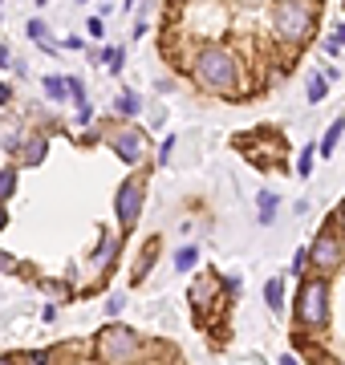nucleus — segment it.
I'll use <instances>...</instances> for the list:
<instances>
[{"label":"nucleus","instance_id":"obj_31","mask_svg":"<svg viewBox=\"0 0 345 365\" xmlns=\"http://www.w3.org/2000/svg\"><path fill=\"white\" fill-rule=\"evenodd\" d=\"M9 102H13V90H9V86L0 81V106H9Z\"/></svg>","mask_w":345,"mask_h":365},{"label":"nucleus","instance_id":"obj_35","mask_svg":"<svg viewBox=\"0 0 345 365\" xmlns=\"http://www.w3.org/2000/svg\"><path fill=\"white\" fill-rule=\"evenodd\" d=\"M37 4H45V0H37Z\"/></svg>","mask_w":345,"mask_h":365},{"label":"nucleus","instance_id":"obj_1","mask_svg":"<svg viewBox=\"0 0 345 365\" xmlns=\"http://www.w3.org/2000/svg\"><path fill=\"white\" fill-rule=\"evenodd\" d=\"M191 78L200 86L203 93H215V98H236L240 93V78H244V66L240 57L227 45H200L195 57H191Z\"/></svg>","mask_w":345,"mask_h":365},{"label":"nucleus","instance_id":"obj_19","mask_svg":"<svg viewBox=\"0 0 345 365\" xmlns=\"http://www.w3.org/2000/svg\"><path fill=\"white\" fill-rule=\"evenodd\" d=\"M305 93H309V102H313V106H321L325 98H329V81L317 73V78H309V90Z\"/></svg>","mask_w":345,"mask_h":365},{"label":"nucleus","instance_id":"obj_6","mask_svg":"<svg viewBox=\"0 0 345 365\" xmlns=\"http://www.w3.org/2000/svg\"><path fill=\"white\" fill-rule=\"evenodd\" d=\"M143 195H146V182L138 179V175H130V179L118 187V195H114V215H118V223H122V232H126V235H130L134 223H138Z\"/></svg>","mask_w":345,"mask_h":365},{"label":"nucleus","instance_id":"obj_27","mask_svg":"<svg viewBox=\"0 0 345 365\" xmlns=\"http://www.w3.org/2000/svg\"><path fill=\"white\" fill-rule=\"evenodd\" d=\"M90 122H93V110L86 102H78V126H90Z\"/></svg>","mask_w":345,"mask_h":365},{"label":"nucleus","instance_id":"obj_12","mask_svg":"<svg viewBox=\"0 0 345 365\" xmlns=\"http://www.w3.org/2000/svg\"><path fill=\"white\" fill-rule=\"evenodd\" d=\"M341 134H345V118H333V126L325 130V138H321V146H317V155L329 158L333 150H337V143H341Z\"/></svg>","mask_w":345,"mask_h":365},{"label":"nucleus","instance_id":"obj_32","mask_svg":"<svg viewBox=\"0 0 345 365\" xmlns=\"http://www.w3.org/2000/svg\"><path fill=\"white\" fill-rule=\"evenodd\" d=\"M333 41H337V45H345V25H337V29H333Z\"/></svg>","mask_w":345,"mask_h":365},{"label":"nucleus","instance_id":"obj_20","mask_svg":"<svg viewBox=\"0 0 345 365\" xmlns=\"http://www.w3.org/2000/svg\"><path fill=\"white\" fill-rule=\"evenodd\" d=\"M313 163H317V146H305V150H301V158H297V175H301V179H309V175H313Z\"/></svg>","mask_w":345,"mask_h":365},{"label":"nucleus","instance_id":"obj_23","mask_svg":"<svg viewBox=\"0 0 345 365\" xmlns=\"http://www.w3.org/2000/svg\"><path fill=\"white\" fill-rule=\"evenodd\" d=\"M66 86H69V98H73V102H86V86H81V78H66Z\"/></svg>","mask_w":345,"mask_h":365},{"label":"nucleus","instance_id":"obj_18","mask_svg":"<svg viewBox=\"0 0 345 365\" xmlns=\"http://www.w3.org/2000/svg\"><path fill=\"white\" fill-rule=\"evenodd\" d=\"M16 191V167H0V203H9Z\"/></svg>","mask_w":345,"mask_h":365},{"label":"nucleus","instance_id":"obj_14","mask_svg":"<svg viewBox=\"0 0 345 365\" xmlns=\"http://www.w3.org/2000/svg\"><path fill=\"white\" fill-rule=\"evenodd\" d=\"M25 37L37 41L45 53H57V45H49V29H45V21H29V25H25Z\"/></svg>","mask_w":345,"mask_h":365},{"label":"nucleus","instance_id":"obj_21","mask_svg":"<svg viewBox=\"0 0 345 365\" xmlns=\"http://www.w3.org/2000/svg\"><path fill=\"white\" fill-rule=\"evenodd\" d=\"M102 61L110 66V73H122V61H126V53H122V49H106V53H102Z\"/></svg>","mask_w":345,"mask_h":365},{"label":"nucleus","instance_id":"obj_10","mask_svg":"<svg viewBox=\"0 0 345 365\" xmlns=\"http://www.w3.org/2000/svg\"><path fill=\"white\" fill-rule=\"evenodd\" d=\"M45 155H49V138H45V134H33V138L21 146V158H25V167H41V163H45Z\"/></svg>","mask_w":345,"mask_h":365},{"label":"nucleus","instance_id":"obj_2","mask_svg":"<svg viewBox=\"0 0 345 365\" xmlns=\"http://www.w3.org/2000/svg\"><path fill=\"white\" fill-rule=\"evenodd\" d=\"M292 321L301 333H325V325H329V276H301V288L292 300Z\"/></svg>","mask_w":345,"mask_h":365},{"label":"nucleus","instance_id":"obj_16","mask_svg":"<svg viewBox=\"0 0 345 365\" xmlns=\"http://www.w3.org/2000/svg\"><path fill=\"white\" fill-rule=\"evenodd\" d=\"M195 264H200V248H195V244H187V248L175 252V268H179V272H191Z\"/></svg>","mask_w":345,"mask_h":365},{"label":"nucleus","instance_id":"obj_5","mask_svg":"<svg viewBox=\"0 0 345 365\" xmlns=\"http://www.w3.org/2000/svg\"><path fill=\"white\" fill-rule=\"evenodd\" d=\"M309 264L317 268L321 276H337L341 272V264H345V248H341V235H333V232H321L313 244H309Z\"/></svg>","mask_w":345,"mask_h":365},{"label":"nucleus","instance_id":"obj_36","mask_svg":"<svg viewBox=\"0 0 345 365\" xmlns=\"http://www.w3.org/2000/svg\"><path fill=\"white\" fill-rule=\"evenodd\" d=\"M126 4H134V0H126Z\"/></svg>","mask_w":345,"mask_h":365},{"label":"nucleus","instance_id":"obj_26","mask_svg":"<svg viewBox=\"0 0 345 365\" xmlns=\"http://www.w3.org/2000/svg\"><path fill=\"white\" fill-rule=\"evenodd\" d=\"M0 272H21V260H13V256L0 252Z\"/></svg>","mask_w":345,"mask_h":365},{"label":"nucleus","instance_id":"obj_24","mask_svg":"<svg viewBox=\"0 0 345 365\" xmlns=\"http://www.w3.org/2000/svg\"><path fill=\"white\" fill-rule=\"evenodd\" d=\"M86 33H90L93 41L102 37V33H106V25H102V16H90V25H86Z\"/></svg>","mask_w":345,"mask_h":365},{"label":"nucleus","instance_id":"obj_17","mask_svg":"<svg viewBox=\"0 0 345 365\" xmlns=\"http://www.w3.org/2000/svg\"><path fill=\"white\" fill-rule=\"evenodd\" d=\"M277 203H280V199L272 195V191H260V195H256V207H260V223H272V215H277Z\"/></svg>","mask_w":345,"mask_h":365},{"label":"nucleus","instance_id":"obj_34","mask_svg":"<svg viewBox=\"0 0 345 365\" xmlns=\"http://www.w3.org/2000/svg\"><path fill=\"white\" fill-rule=\"evenodd\" d=\"M4 223H9V215H4V203H0V232H4Z\"/></svg>","mask_w":345,"mask_h":365},{"label":"nucleus","instance_id":"obj_11","mask_svg":"<svg viewBox=\"0 0 345 365\" xmlns=\"http://www.w3.org/2000/svg\"><path fill=\"white\" fill-rule=\"evenodd\" d=\"M264 304L272 313H284V276H272L264 284Z\"/></svg>","mask_w":345,"mask_h":365},{"label":"nucleus","instance_id":"obj_15","mask_svg":"<svg viewBox=\"0 0 345 365\" xmlns=\"http://www.w3.org/2000/svg\"><path fill=\"white\" fill-rule=\"evenodd\" d=\"M41 86H45V98H49V102H69V86H66V78H45Z\"/></svg>","mask_w":345,"mask_h":365},{"label":"nucleus","instance_id":"obj_13","mask_svg":"<svg viewBox=\"0 0 345 365\" xmlns=\"http://www.w3.org/2000/svg\"><path fill=\"white\" fill-rule=\"evenodd\" d=\"M114 114H118V118H138V114H143V102H138V93H134V90H122V93H118V102H114Z\"/></svg>","mask_w":345,"mask_h":365},{"label":"nucleus","instance_id":"obj_28","mask_svg":"<svg viewBox=\"0 0 345 365\" xmlns=\"http://www.w3.org/2000/svg\"><path fill=\"white\" fill-rule=\"evenodd\" d=\"M333 220H337V235L345 240V199L337 203V211H333Z\"/></svg>","mask_w":345,"mask_h":365},{"label":"nucleus","instance_id":"obj_33","mask_svg":"<svg viewBox=\"0 0 345 365\" xmlns=\"http://www.w3.org/2000/svg\"><path fill=\"white\" fill-rule=\"evenodd\" d=\"M0 66H9V49L4 45H0Z\"/></svg>","mask_w":345,"mask_h":365},{"label":"nucleus","instance_id":"obj_9","mask_svg":"<svg viewBox=\"0 0 345 365\" xmlns=\"http://www.w3.org/2000/svg\"><path fill=\"white\" fill-rule=\"evenodd\" d=\"M159 248H163L159 235H150V240L143 244V256H138V264H134V276H130L134 284H143V280H146V272H150V264H155V252H159Z\"/></svg>","mask_w":345,"mask_h":365},{"label":"nucleus","instance_id":"obj_29","mask_svg":"<svg viewBox=\"0 0 345 365\" xmlns=\"http://www.w3.org/2000/svg\"><path fill=\"white\" fill-rule=\"evenodd\" d=\"M106 313H110V317L122 313V297H110V300H106Z\"/></svg>","mask_w":345,"mask_h":365},{"label":"nucleus","instance_id":"obj_7","mask_svg":"<svg viewBox=\"0 0 345 365\" xmlns=\"http://www.w3.org/2000/svg\"><path fill=\"white\" fill-rule=\"evenodd\" d=\"M110 150L126 163V167H134V163H143V150H146V134L138 130V126H122V130H110L106 134Z\"/></svg>","mask_w":345,"mask_h":365},{"label":"nucleus","instance_id":"obj_8","mask_svg":"<svg viewBox=\"0 0 345 365\" xmlns=\"http://www.w3.org/2000/svg\"><path fill=\"white\" fill-rule=\"evenodd\" d=\"M215 284H220V276L207 272V276H200V280L191 284V292H187V297H191V313H195V325H203V321H207V304L215 300V297H212Z\"/></svg>","mask_w":345,"mask_h":365},{"label":"nucleus","instance_id":"obj_3","mask_svg":"<svg viewBox=\"0 0 345 365\" xmlns=\"http://www.w3.org/2000/svg\"><path fill=\"white\" fill-rule=\"evenodd\" d=\"M272 29L289 45H305L317 29V0H280L272 9Z\"/></svg>","mask_w":345,"mask_h":365},{"label":"nucleus","instance_id":"obj_4","mask_svg":"<svg viewBox=\"0 0 345 365\" xmlns=\"http://www.w3.org/2000/svg\"><path fill=\"white\" fill-rule=\"evenodd\" d=\"M90 345H93V357L98 361H143V353L150 349L143 333L138 329H126V325H106Z\"/></svg>","mask_w":345,"mask_h":365},{"label":"nucleus","instance_id":"obj_22","mask_svg":"<svg viewBox=\"0 0 345 365\" xmlns=\"http://www.w3.org/2000/svg\"><path fill=\"white\" fill-rule=\"evenodd\" d=\"M289 268H292V276H305V272H309V248H301V252H297Z\"/></svg>","mask_w":345,"mask_h":365},{"label":"nucleus","instance_id":"obj_30","mask_svg":"<svg viewBox=\"0 0 345 365\" xmlns=\"http://www.w3.org/2000/svg\"><path fill=\"white\" fill-rule=\"evenodd\" d=\"M66 49L78 53V49H86V41H81V37H66Z\"/></svg>","mask_w":345,"mask_h":365},{"label":"nucleus","instance_id":"obj_25","mask_svg":"<svg viewBox=\"0 0 345 365\" xmlns=\"http://www.w3.org/2000/svg\"><path fill=\"white\" fill-rule=\"evenodd\" d=\"M171 150H175V134H167V143H163V150H159V167H167V158H171Z\"/></svg>","mask_w":345,"mask_h":365}]
</instances>
